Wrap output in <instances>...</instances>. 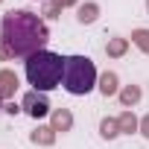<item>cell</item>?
<instances>
[{"label":"cell","mask_w":149,"mask_h":149,"mask_svg":"<svg viewBox=\"0 0 149 149\" xmlns=\"http://www.w3.org/2000/svg\"><path fill=\"white\" fill-rule=\"evenodd\" d=\"M50 126H53V132H56V134H58V132H70V129H73V114H70L67 108H56V111H53V123H50Z\"/></svg>","instance_id":"6"},{"label":"cell","mask_w":149,"mask_h":149,"mask_svg":"<svg viewBox=\"0 0 149 149\" xmlns=\"http://www.w3.org/2000/svg\"><path fill=\"white\" fill-rule=\"evenodd\" d=\"M50 41L47 21L29 9H12L0 21V58H29Z\"/></svg>","instance_id":"1"},{"label":"cell","mask_w":149,"mask_h":149,"mask_svg":"<svg viewBox=\"0 0 149 149\" xmlns=\"http://www.w3.org/2000/svg\"><path fill=\"white\" fill-rule=\"evenodd\" d=\"M100 94L102 97H114V94H120V85H117V73H111V70H105L102 76H100Z\"/></svg>","instance_id":"8"},{"label":"cell","mask_w":149,"mask_h":149,"mask_svg":"<svg viewBox=\"0 0 149 149\" xmlns=\"http://www.w3.org/2000/svg\"><path fill=\"white\" fill-rule=\"evenodd\" d=\"M0 3H3V0H0Z\"/></svg>","instance_id":"21"},{"label":"cell","mask_w":149,"mask_h":149,"mask_svg":"<svg viewBox=\"0 0 149 149\" xmlns=\"http://www.w3.org/2000/svg\"><path fill=\"white\" fill-rule=\"evenodd\" d=\"M3 108H6V105H3V97H0V111H3Z\"/></svg>","instance_id":"19"},{"label":"cell","mask_w":149,"mask_h":149,"mask_svg":"<svg viewBox=\"0 0 149 149\" xmlns=\"http://www.w3.org/2000/svg\"><path fill=\"white\" fill-rule=\"evenodd\" d=\"M3 111H9V114H18V111H21V108H18V105H15V102H9V105H6V108H3Z\"/></svg>","instance_id":"17"},{"label":"cell","mask_w":149,"mask_h":149,"mask_svg":"<svg viewBox=\"0 0 149 149\" xmlns=\"http://www.w3.org/2000/svg\"><path fill=\"white\" fill-rule=\"evenodd\" d=\"M29 140L35 146H53L56 143V132H53V126H38V129L29 132Z\"/></svg>","instance_id":"7"},{"label":"cell","mask_w":149,"mask_h":149,"mask_svg":"<svg viewBox=\"0 0 149 149\" xmlns=\"http://www.w3.org/2000/svg\"><path fill=\"white\" fill-rule=\"evenodd\" d=\"M61 85L73 97H85L88 91H94V85H97V67H94V61L88 56H67L64 58Z\"/></svg>","instance_id":"3"},{"label":"cell","mask_w":149,"mask_h":149,"mask_svg":"<svg viewBox=\"0 0 149 149\" xmlns=\"http://www.w3.org/2000/svg\"><path fill=\"white\" fill-rule=\"evenodd\" d=\"M100 134H102L105 140H114V137H120L123 132H120V123H117V117H102V120H100Z\"/></svg>","instance_id":"10"},{"label":"cell","mask_w":149,"mask_h":149,"mask_svg":"<svg viewBox=\"0 0 149 149\" xmlns=\"http://www.w3.org/2000/svg\"><path fill=\"white\" fill-rule=\"evenodd\" d=\"M61 76H64V58L58 53H50V50H38L35 56L26 58V79L35 91H53L61 85Z\"/></svg>","instance_id":"2"},{"label":"cell","mask_w":149,"mask_h":149,"mask_svg":"<svg viewBox=\"0 0 149 149\" xmlns=\"http://www.w3.org/2000/svg\"><path fill=\"white\" fill-rule=\"evenodd\" d=\"M58 3H61V6H73V3H76V0H58Z\"/></svg>","instance_id":"18"},{"label":"cell","mask_w":149,"mask_h":149,"mask_svg":"<svg viewBox=\"0 0 149 149\" xmlns=\"http://www.w3.org/2000/svg\"><path fill=\"white\" fill-rule=\"evenodd\" d=\"M61 9H64V6L58 3V0H47L44 9H41V15H44V18H58V15H61Z\"/></svg>","instance_id":"15"},{"label":"cell","mask_w":149,"mask_h":149,"mask_svg":"<svg viewBox=\"0 0 149 149\" xmlns=\"http://www.w3.org/2000/svg\"><path fill=\"white\" fill-rule=\"evenodd\" d=\"M140 134H143V137H149V114L140 120Z\"/></svg>","instance_id":"16"},{"label":"cell","mask_w":149,"mask_h":149,"mask_svg":"<svg viewBox=\"0 0 149 149\" xmlns=\"http://www.w3.org/2000/svg\"><path fill=\"white\" fill-rule=\"evenodd\" d=\"M117 123H120V132H123V134H132V132H137V129H140V120L132 114V108H129V111H123V114L117 117Z\"/></svg>","instance_id":"12"},{"label":"cell","mask_w":149,"mask_h":149,"mask_svg":"<svg viewBox=\"0 0 149 149\" xmlns=\"http://www.w3.org/2000/svg\"><path fill=\"white\" fill-rule=\"evenodd\" d=\"M126 50H129V41H126V38H111V41L105 44V53H108L111 58H120V56H126Z\"/></svg>","instance_id":"13"},{"label":"cell","mask_w":149,"mask_h":149,"mask_svg":"<svg viewBox=\"0 0 149 149\" xmlns=\"http://www.w3.org/2000/svg\"><path fill=\"white\" fill-rule=\"evenodd\" d=\"M120 102H123V108H132V105H137L140 102V85H126V88H120Z\"/></svg>","instance_id":"9"},{"label":"cell","mask_w":149,"mask_h":149,"mask_svg":"<svg viewBox=\"0 0 149 149\" xmlns=\"http://www.w3.org/2000/svg\"><path fill=\"white\" fill-rule=\"evenodd\" d=\"M132 44L149 56V29H134V32H132Z\"/></svg>","instance_id":"14"},{"label":"cell","mask_w":149,"mask_h":149,"mask_svg":"<svg viewBox=\"0 0 149 149\" xmlns=\"http://www.w3.org/2000/svg\"><path fill=\"white\" fill-rule=\"evenodd\" d=\"M18 91V73L15 70H0V97H15Z\"/></svg>","instance_id":"5"},{"label":"cell","mask_w":149,"mask_h":149,"mask_svg":"<svg viewBox=\"0 0 149 149\" xmlns=\"http://www.w3.org/2000/svg\"><path fill=\"white\" fill-rule=\"evenodd\" d=\"M100 18V6L97 3H82L79 9H76V21L79 24H94Z\"/></svg>","instance_id":"11"},{"label":"cell","mask_w":149,"mask_h":149,"mask_svg":"<svg viewBox=\"0 0 149 149\" xmlns=\"http://www.w3.org/2000/svg\"><path fill=\"white\" fill-rule=\"evenodd\" d=\"M146 12H149V0H146Z\"/></svg>","instance_id":"20"},{"label":"cell","mask_w":149,"mask_h":149,"mask_svg":"<svg viewBox=\"0 0 149 149\" xmlns=\"http://www.w3.org/2000/svg\"><path fill=\"white\" fill-rule=\"evenodd\" d=\"M21 108H24L29 117H35V120H41V117H47V114L53 111V108H50V100H47L41 91H29V94H24Z\"/></svg>","instance_id":"4"}]
</instances>
